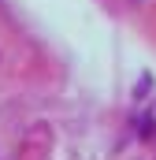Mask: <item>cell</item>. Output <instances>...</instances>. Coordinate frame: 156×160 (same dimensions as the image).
Masks as SVG:
<instances>
[]
</instances>
